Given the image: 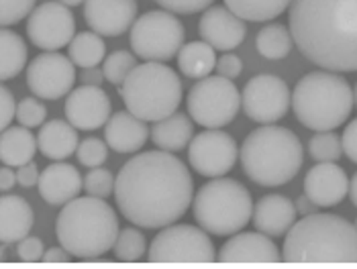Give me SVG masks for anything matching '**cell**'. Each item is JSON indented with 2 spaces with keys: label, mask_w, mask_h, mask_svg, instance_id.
I'll use <instances>...</instances> for the list:
<instances>
[{
  "label": "cell",
  "mask_w": 357,
  "mask_h": 269,
  "mask_svg": "<svg viewBox=\"0 0 357 269\" xmlns=\"http://www.w3.org/2000/svg\"><path fill=\"white\" fill-rule=\"evenodd\" d=\"M290 105L292 94L288 84L272 74L251 78L241 94V107L248 118L259 125H275L288 114Z\"/></svg>",
  "instance_id": "7c38bea8"
},
{
  "label": "cell",
  "mask_w": 357,
  "mask_h": 269,
  "mask_svg": "<svg viewBox=\"0 0 357 269\" xmlns=\"http://www.w3.org/2000/svg\"><path fill=\"white\" fill-rule=\"evenodd\" d=\"M27 43L21 35L0 27V82L19 76L27 66Z\"/></svg>",
  "instance_id": "f1b7e54d"
},
{
  "label": "cell",
  "mask_w": 357,
  "mask_h": 269,
  "mask_svg": "<svg viewBox=\"0 0 357 269\" xmlns=\"http://www.w3.org/2000/svg\"><path fill=\"white\" fill-rule=\"evenodd\" d=\"M80 80H82V84H86V86H100L107 78H105V72H102L98 66H94V68H84Z\"/></svg>",
  "instance_id": "bcb514c9"
},
{
  "label": "cell",
  "mask_w": 357,
  "mask_h": 269,
  "mask_svg": "<svg viewBox=\"0 0 357 269\" xmlns=\"http://www.w3.org/2000/svg\"><path fill=\"white\" fill-rule=\"evenodd\" d=\"M349 178L337 162L317 163L304 178V194L319 206L331 208L345 200Z\"/></svg>",
  "instance_id": "d6986e66"
},
{
  "label": "cell",
  "mask_w": 357,
  "mask_h": 269,
  "mask_svg": "<svg viewBox=\"0 0 357 269\" xmlns=\"http://www.w3.org/2000/svg\"><path fill=\"white\" fill-rule=\"evenodd\" d=\"M76 82V66L70 57L45 52L27 66V86L41 100L63 98Z\"/></svg>",
  "instance_id": "9a60e30c"
},
{
  "label": "cell",
  "mask_w": 357,
  "mask_h": 269,
  "mask_svg": "<svg viewBox=\"0 0 357 269\" xmlns=\"http://www.w3.org/2000/svg\"><path fill=\"white\" fill-rule=\"evenodd\" d=\"M347 196H349V200H351V204L357 208V174H354L351 178H349V188H347Z\"/></svg>",
  "instance_id": "f907efd6"
},
{
  "label": "cell",
  "mask_w": 357,
  "mask_h": 269,
  "mask_svg": "<svg viewBox=\"0 0 357 269\" xmlns=\"http://www.w3.org/2000/svg\"><path fill=\"white\" fill-rule=\"evenodd\" d=\"M292 0H225V6L239 19L251 23H264L280 17Z\"/></svg>",
  "instance_id": "f546056e"
},
{
  "label": "cell",
  "mask_w": 357,
  "mask_h": 269,
  "mask_svg": "<svg viewBox=\"0 0 357 269\" xmlns=\"http://www.w3.org/2000/svg\"><path fill=\"white\" fill-rule=\"evenodd\" d=\"M70 257L72 255L63 247H52V249H47L43 253L41 261H45V263H66V261H70Z\"/></svg>",
  "instance_id": "7dc6e473"
},
{
  "label": "cell",
  "mask_w": 357,
  "mask_h": 269,
  "mask_svg": "<svg viewBox=\"0 0 357 269\" xmlns=\"http://www.w3.org/2000/svg\"><path fill=\"white\" fill-rule=\"evenodd\" d=\"M296 204L280 194L264 196L253 206V224L259 233L268 237H282L290 231V226L296 222Z\"/></svg>",
  "instance_id": "7402d4cb"
},
{
  "label": "cell",
  "mask_w": 357,
  "mask_h": 269,
  "mask_svg": "<svg viewBox=\"0 0 357 269\" xmlns=\"http://www.w3.org/2000/svg\"><path fill=\"white\" fill-rule=\"evenodd\" d=\"M39 194L50 206H63L78 198L84 188V178L72 163H52L39 176Z\"/></svg>",
  "instance_id": "44dd1931"
},
{
  "label": "cell",
  "mask_w": 357,
  "mask_h": 269,
  "mask_svg": "<svg viewBox=\"0 0 357 269\" xmlns=\"http://www.w3.org/2000/svg\"><path fill=\"white\" fill-rule=\"evenodd\" d=\"M153 2H158L164 10H169L174 15H194L213 4V0H153Z\"/></svg>",
  "instance_id": "ab89813d"
},
{
  "label": "cell",
  "mask_w": 357,
  "mask_h": 269,
  "mask_svg": "<svg viewBox=\"0 0 357 269\" xmlns=\"http://www.w3.org/2000/svg\"><path fill=\"white\" fill-rule=\"evenodd\" d=\"M192 139V121H190V116H186L182 112H174V114L165 116L162 121H158L151 129V141L155 143V147H160L162 151H167V153H178V151L186 149Z\"/></svg>",
  "instance_id": "484cf974"
},
{
  "label": "cell",
  "mask_w": 357,
  "mask_h": 269,
  "mask_svg": "<svg viewBox=\"0 0 357 269\" xmlns=\"http://www.w3.org/2000/svg\"><path fill=\"white\" fill-rule=\"evenodd\" d=\"M17 184V171H13L10 165L0 167V192H8Z\"/></svg>",
  "instance_id": "c3c4849f"
},
{
  "label": "cell",
  "mask_w": 357,
  "mask_h": 269,
  "mask_svg": "<svg viewBox=\"0 0 357 269\" xmlns=\"http://www.w3.org/2000/svg\"><path fill=\"white\" fill-rule=\"evenodd\" d=\"M61 4H66V6H80L84 0H59Z\"/></svg>",
  "instance_id": "816d5d0a"
},
{
  "label": "cell",
  "mask_w": 357,
  "mask_h": 269,
  "mask_svg": "<svg viewBox=\"0 0 357 269\" xmlns=\"http://www.w3.org/2000/svg\"><path fill=\"white\" fill-rule=\"evenodd\" d=\"M317 208H319V206H317V204H314V202H312V200H310L306 194H304V196H301V198L296 200V213H301V215H304V216L312 215V213H317Z\"/></svg>",
  "instance_id": "681fc988"
},
{
  "label": "cell",
  "mask_w": 357,
  "mask_h": 269,
  "mask_svg": "<svg viewBox=\"0 0 357 269\" xmlns=\"http://www.w3.org/2000/svg\"><path fill=\"white\" fill-rule=\"evenodd\" d=\"M241 167L251 182L278 188L296 178L304 162L301 139L286 127L261 125L245 137L239 147Z\"/></svg>",
  "instance_id": "5b68a950"
},
{
  "label": "cell",
  "mask_w": 357,
  "mask_h": 269,
  "mask_svg": "<svg viewBox=\"0 0 357 269\" xmlns=\"http://www.w3.org/2000/svg\"><path fill=\"white\" fill-rule=\"evenodd\" d=\"M192 213L198 226L208 235L231 237L248 226L253 216V200L241 182L213 178L194 196Z\"/></svg>",
  "instance_id": "ba28073f"
},
{
  "label": "cell",
  "mask_w": 357,
  "mask_h": 269,
  "mask_svg": "<svg viewBox=\"0 0 357 269\" xmlns=\"http://www.w3.org/2000/svg\"><path fill=\"white\" fill-rule=\"evenodd\" d=\"M341 147L345 157L351 163H357V118H351L341 137Z\"/></svg>",
  "instance_id": "ee69618b"
},
{
  "label": "cell",
  "mask_w": 357,
  "mask_h": 269,
  "mask_svg": "<svg viewBox=\"0 0 357 269\" xmlns=\"http://www.w3.org/2000/svg\"><path fill=\"white\" fill-rule=\"evenodd\" d=\"M282 261L357 263V226L343 216L306 215L286 233Z\"/></svg>",
  "instance_id": "3957f363"
},
{
  "label": "cell",
  "mask_w": 357,
  "mask_h": 269,
  "mask_svg": "<svg viewBox=\"0 0 357 269\" xmlns=\"http://www.w3.org/2000/svg\"><path fill=\"white\" fill-rule=\"evenodd\" d=\"M76 155H78V162L86 165V167H90V169L100 167L109 157V145L105 141L96 139V137H88L78 145Z\"/></svg>",
  "instance_id": "8d00e7d4"
},
{
  "label": "cell",
  "mask_w": 357,
  "mask_h": 269,
  "mask_svg": "<svg viewBox=\"0 0 357 269\" xmlns=\"http://www.w3.org/2000/svg\"><path fill=\"white\" fill-rule=\"evenodd\" d=\"M127 110L145 123H158L174 114L182 102L180 76L162 61L135 66L121 86Z\"/></svg>",
  "instance_id": "52a82bcc"
},
{
  "label": "cell",
  "mask_w": 357,
  "mask_h": 269,
  "mask_svg": "<svg viewBox=\"0 0 357 269\" xmlns=\"http://www.w3.org/2000/svg\"><path fill=\"white\" fill-rule=\"evenodd\" d=\"M116 208L139 229L178 222L194 200L188 167L174 153L145 151L125 163L114 180Z\"/></svg>",
  "instance_id": "6da1fadb"
},
{
  "label": "cell",
  "mask_w": 357,
  "mask_h": 269,
  "mask_svg": "<svg viewBox=\"0 0 357 269\" xmlns=\"http://www.w3.org/2000/svg\"><path fill=\"white\" fill-rule=\"evenodd\" d=\"M35 8V0H0V27L21 23Z\"/></svg>",
  "instance_id": "f35d334b"
},
{
  "label": "cell",
  "mask_w": 357,
  "mask_h": 269,
  "mask_svg": "<svg viewBox=\"0 0 357 269\" xmlns=\"http://www.w3.org/2000/svg\"><path fill=\"white\" fill-rule=\"evenodd\" d=\"M308 153L317 163L339 162L343 155L341 137L333 131H319L308 141Z\"/></svg>",
  "instance_id": "836d02e7"
},
{
  "label": "cell",
  "mask_w": 357,
  "mask_h": 269,
  "mask_svg": "<svg viewBox=\"0 0 357 269\" xmlns=\"http://www.w3.org/2000/svg\"><path fill=\"white\" fill-rule=\"evenodd\" d=\"M43 253H45V247L43 241L37 239V237H25L19 241L17 247V257L25 263H35V261H41L43 259Z\"/></svg>",
  "instance_id": "60d3db41"
},
{
  "label": "cell",
  "mask_w": 357,
  "mask_h": 269,
  "mask_svg": "<svg viewBox=\"0 0 357 269\" xmlns=\"http://www.w3.org/2000/svg\"><path fill=\"white\" fill-rule=\"evenodd\" d=\"M110 98L100 86H86L72 90L66 100V118L78 131H96L110 118Z\"/></svg>",
  "instance_id": "2e32d148"
},
{
  "label": "cell",
  "mask_w": 357,
  "mask_h": 269,
  "mask_svg": "<svg viewBox=\"0 0 357 269\" xmlns=\"http://www.w3.org/2000/svg\"><path fill=\"white\" fill-rule=\"evenodd\" d=\"M149 137L147 123L131 114L129 110H119L110 114L105 125V139L112 151L116 153H135Z\"/></svg>",
  "instance_id": "603a6c76"
},
{
  "label": "cell",
  "mask_w": 357,
  "mask_h": 269,
  "mask_svg": "<svg viewBox=\"0 0 357 269\" xmlns=\"http://www.w3.org/2000/svg\"><path fill=\"white\" fill-rule=\"evenodd\" d=\"M121 233L119 216L105 198L82 196L63 204L57 216L55 235L59 245L76 259L107 255Z\"/></svg>",
  "instance_id": "277c9868"
},
{
  "label": "cell",
  "mask_w": 357,
  "mask_h": 269,
  "mask_svg": "<svg viewBox=\"0 0 357 269\" xmlns=\"http://www.w3.org/2000/svg\"><path fill=\"white\" fill-rule=\"evenodd\" d=\"M151 263H213L215 245L204 229L192 224L164 226L149 245Z\"/></svg>",
  "instance_id": "8fae6325"
},
{
  "label": "cell",
  "mask_w": 357,
  "mask_h": 269,
  "mask_svg": "<svg viewBox=\"0 0 357 269\" xmlns=\"http://www.w3.org/2000/svg\"><path fill=\"white\" fill-rule=\"evenodd\" d=\"M112 251L119 261H139L147 251V239L139 229H123L116 237Z\"/></svg>",
  "instance_id": "d6a6232c"
},
{
  "label": "cell",
  "mask_w": 357,
  "mask_h": 269,
  "mask_svg": "<svg viewBox=\"0 0 357 269\" xmlns=\"http://www.w3.org/2000/svg\"><path fill=\"white\" fill-rule=\"evenodd\" d=\"M220 263H280L282 255L264 233H235L217 253Z\"/></svg>",
  "instance_id": "ffe728a7"
},
{
  "label": "cell",
  "mask_w": 357,
  "mask_h": 269,
  "mask_svg": "<svg viewBox=\"0 0 357 269\" xmlns=\"http://www.w3.org/2000/svg\"><path fill=\"white\" fill-rule=\"evenodd\" d=\"M80 145L78 139V129L74 125H70L68 121H50L41 127V131L37 134V147L39 151L54 162H63L70 155L76 153Z\"/></svg>",
  "instance_id": "d4e9b609"
},
{
  "label": "cell",
  "mask_w": 357,
  "mask_h": 269,
  "mask_svg": "<svg viewBox=\"0 0 357 269\" xmlns=\"http://www.w3.org/2000/svg\"><path fill=\"white\" fill-rule=\"evenodd\" d=\"M239 157L237 141L225 131L211 129L194 137L188 145V162L204 178L227 176Z\"/></svg>",
  "instance_id": "4fadbf2b"
},
{
  "label": "cell",
  "mask_w": 357,
  "mask_h": 269,
  "mask_svg": "<svg viewBox=\"0 0 357 269\" xmlns=\"http://www.w3.org/2000/svg\"><path fill=\"white\" fill-rule=\"evenodd\" d=\"M290 35L301 54L329 72H357V0H292Z\"/></svg>",
  "instance_id": "7a4b0ae2"
},
{
  "label": "cell",
  "mask_w": 357,
  "mask_h": 269,
  "mask_svg": "<svg viewBox=\"0 0 357 269\" xmlns=\"http://www.w3.org/2000/svg\"><path fill=\"white\" fill-rule=\"evenodd\" d=\"M198 33L217 52H231L239 47L245 39V23L227 6H211L204 10L198 23Z\"/></svg>",
  "instance_id": "ac0fdd59"
},
{
  "label": "cell",
  "mask_w": 357,
  "mask_h": 269,
  "mask_svg": "<svg viewBox=\"0 0 357 269\" xmlns=\"http://www.w3.org/2000/svg\"><path fill=\"white\" fill-rule=\"evenodd\" d=\"M114 176L110 169L105 167H92L86 178H84V190L88 192V196H96V198H109L114 192Z\"/></svg>",
  "instance_id": "d590c367"
},
{
  "label": "cell",
  "mask_w": 357,
  "mask_h": 269,
  "mask_svg": "<svg viewBox=\"0 0 357 269\" xmlns=\"http://www.w3.org/2000/svg\"><path fill=\"white\" fill-rule=\"evenodd\" d=\"M186 29L169 10H149L137 17L129 33L133 54L145 61H169L184 45Z\"/></svg>",
  "instance_id": "9c48e42d"
},
{
  "label": "cell",
  "mask_w": 357,
  "mask_h": 269,
  "mask_svg": "<svg viewBox=\"0 0 357 269\" xmlns=\"http://www.w3.org/2000/svg\"><path fill=\"white\" fill-rule=\"evenodd\" d=\"M241 108V94L233 80L206 76L192 86L188 94V114L206 129H220L235 121Z\"/></svg>",
  "instance_id": "30bf717a"
},
{
  "label": "cell",
  "mask_w": 357,
  "mask_h": 269,
  "mask_svg": "<svg viewBox=\"0 0 357 269\" xmlns=\"http://www.w3.org/2000/svg\"><path fill=\"white\" fill-rule=\"evenodd\" d=\"M137 0H84V19L100 37H119L137 21Z\"/></svg>",
  "instance_id": "e0dca14e"
},
{
  "label": "cell",
  "mask_w": 357,
  "mask_h": 269,
  "mask_svg": "<svg viewBox=\"0 0 357 269\" xmlns=\"http://www.w3.org/2000/svg\"><path fill=\"white\" fill-rule=\"evenodd\" d=\"M357 105V88L337 72H310L298 80L292 92L296 118L310 131H335Z\"/></svg>",
  "instance_id": "8992f818"
},
{
  "label": "cell",
  "mask_w": 357,
  "mask_h": 269,
  "mask_svg": "<svg viewBox=\"0 0 357 269\" xmlns=\"http://www.w3.org/2000/svg\"><path fill=\"white\" fill-rule=\"evenodd\" d=\"M39 182V169L37 163L29 162L25 165L17 167V184H21L23 188H33Z\"/></svg>",
  "instance_id": "f6af8a7d"
},
{
  "label": "cell",
  "mask_w": 357,
  "mask_h": 269,
  "mask_svg": "<svg viewBox=\"0 0 357 269\" xmlns=\"http://www.w3.org/2000/svg\"><path fill=\"white\" fill-rule=\"evenodd\" d=\"M17 116V105H15V96L13 92L0 84V133L4 129H8V125L13 123V118Z\"/></svg>",
  "instance_id": "b9f144b4"
},
{
  "label": "cell",
  "mask_w": 357,
  "mask_h": 269,
  "mask_svg": "<svg viewBox=\"0 0 357 269\" xmlns=\"http://www.w3.org/2000/svg\"><path fill=\"white\" fill-rule=\"evenodd\" d=\"M33 222V208L23 196H0V243L10 245L25 239Z\"/></svg>",
  "instance_id": "cb8c5ba5"
},
{
  "label": "cell",
  "mask_w": 357,
  "mask_h": 269,
  "mask_svg": "<svg viewBox=\"0 0 357 269\" xmlns=\"http://www.w3.org/2000/svg\"><path fill=\"white\" fill-rule=\"evenodd\" d=\"M70 59L74 61V66L78 68H94L98 66L105 54H107V45L102 41V37L94 31H86V33H76L74 39L70 41Z\"/></svg>",
  "instance_id": "4dcf8cb0"
},
{
  "label": "cell",
  "mask_w": 357,
  "mask_h": 269,
  "mask_svg": "<svg viewBox=\"0 0 357 269\" xmlns=\"http://www.w3.org/2000/svg\"><path fill=\"white\" fill-rule=\"evenodd\" d=\"M37 139L27 127H8L0 133V162L10 167H19L33 162L37 153Z\"/></svg>",
  "instance_id": "4316f807"
},
{
  "label": "cell",
  "mask_w": 357,
  "mask_h": 269,
  "mask_svg": "<svg viewBox=\"0 0 357 269\" xmlns=\"http://www.w3.org/2000/svg\"><path fill=\"white\" fill-rule=\"evenodd\" d=\"M217 72H219V76L227 78V80H235L243 72V61L235 54L227 52V54L220 55L219 59H217Z\"/></svg>",
  "instance_id": "7bdbcfd3"
},
{
  "label": "cell",
  "mask_w": 357,
  "mask_h": 269,
  "mask_svg": "<svg viewBox=\"0 0 357 269\" xmlns=\"http://www.w3.org/2000/svg\"><path fill=\"white\" fill-rule=\"evenodd\" d=\"M215 47H211L206 41H190L186 45H182V49L178 52V68L186 78L192 80H202L206 76L213 74V70L217 68V55Z\"/></svg>",
  "instance_id": "83f0119b"
},
{
  "label": "cell",
  "mask_w": 357,
  "mask_h": 269,
  "mask_svg": "<svg viewBox=\"0 0 357 269\" xmlns=\"http://www.w3.org/2000/svg\"><path fill=\"white\" fill-rule=\"evenodd\" d=\"M135 66H137L135 54L125 52V49H119V52H112V54L105 59L102 72H105L107 82L114 84V86H123V82L127 80V76L133 72Z\"/></svg>",
  "instance_id": "e575fe53"
},
{
  "label": "cell",
  "mask_w": 357,
  "mask_h": 269,
  "mask_svg": "<svg viewBox=\"0 0 357 269\" xmlns=\"http://www.w3.org/2000/svg\"><path fill=\"white\" fill-rule=\"evenodd\" d=\"M47 116V108L45 105L35 96V98H23L17 105V121L19 125L33 129V127H41L45 123Z\"/></svg>",
  "instance_id": "74e56055"
},
{
  "label": "cell",
  "mask_w": 357,
  "mask_h": 269,
  "mask_svg": "<svg viewBox=\"0 0 357 269\" xmlns=\"http://www.w3.org/2000/svg\"><path fill=\"white\" fill-rule=\"evenodd\" d=\"M27 35L35 47L45 52L70 45L76 35V21L70 6L61 2H43L33 8L27 19Z\"/></svg>",
  "instance_id": "5bb4252c"
},
{
  "label": "cell",
  "mask_w": 357,
  "mask_h": 269,
  "mask_svg": "<svg viewBox=\"0 0 357 269\" xmlns=\"http://www.w3.org/2000/svg\"><path fill=\"white\" fill-rule=\"evenodd\" d=\"M4 255H6V251H4V243L0 245V261H4Z\"/></svg>",
  "instance_id": "f5cc1de1"
},
{
  "label": "cell",
  "mask_w": 357,
  "mask_h": 269,
  "mask_svg": "<svg viewBox=\"0 0 357 269\" xmlns=\"http://www.w3.org/2000/svg\"><path fill=\"white\" fill-rule=\"evenodd\" d=\"M292 35L284 25H268L257 33L255 45L266 59H284L292 52Z\"/></svg>",
  "instance_id": "1f68e13d"
}]
</instances>
